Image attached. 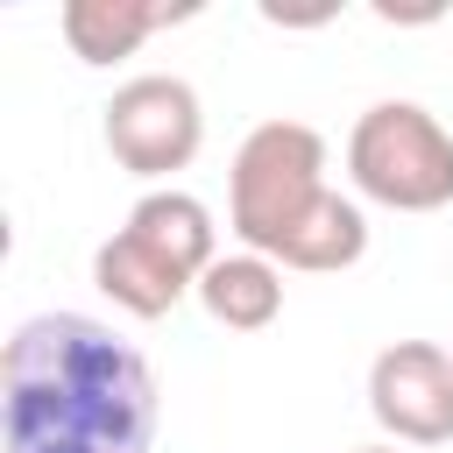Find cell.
Segmentation results:
<instances>
[{
  "label": "cell",
  "instance_id": "obj_8",
  "mask_svg": "<svg viewBox=\"0 0 453 453\" xmlns=\"http://www.w3.org/2000/svg\"><path fill=\"white\" fill-rule=\"evenodd\" d=\"M198 304H205V319L226 326V333H262V326H276V311H283V269H276L269 255H255V248H234V255H219V262L198 276Z\"/></svg>",
  "mask_w": 453,
  "mask_h": 453
},
{
  "label": "cell",
  "instance_id": "obj_4",
  "mask_svg": "<svg viewBox=\"0 0 453 453\" xmlns=\"http://www.w3.org/2000/svg\"><path fill=\"white\" fill-rule=\"evenodd\" d=\"M205 142V106L177 71H142L127 85H113L106 99V149L120 170L134 177H170L198 156Z\"/></svg>",
  "mask_w": 453,
  "mask_h": 453
},
{
  "label": "cell",
  "instance_id": "obj_3",
  "mask_svg": "<svg viewBox=\"0 0 453 453\" xmlns=\"http://www.w3.org/2000/svg\"><path fill=\"white\" fill-rule=\"evenodd\" d=\"M347 177L389 212H439L453 205V134L418 99H382L347 134Z\"/></svg>",
  "mask_w": 453,
  "mask_h": 453
},
{
  "label": "cell",
  "instance_id": "obj_2",
  "mask_svg": "<svg viewBox=\"0 0 453 453\" xmlns=\"http://www.w3.org/2000/svg\"><path fill=\"white\" fill-rule=\"evenodd\" d=\"M326 191H333L326 184V134L304 127V120H262L234 149V170H226V226L241 234V248L276 255V241Z\"/></svg>",
  "mask_w": 453,
  "mask_h": 453
},
{
  "label": "cell",
  "instance_id": "obj_5",
  "mask_svg": "<svg viewBox=\"0 0 453 453\" xmlns=\"http://www.w3.org/2000/svg\"><path fill=\"white\" fill-rule=\"evenodd\" d=\"M368 411L389 446H446L453 439V354L432 340H389L368 361Z\"/></svg>",
  "mask_w": 453,
  "mask_h": 453
},
{
  "label": "cell",
  "instance_id": "obj_10",
  "mask_svg": "<svg viewBox=\"0 0 453 453\" xmlns=\"http://www.w3.org/2000/svg\"><path fill=\"white\" fill-rule=\"evenodd\" d=\"M184 7H149V0H71L64 7V42H71L78 64H113V57H134Z\"/></svg>",
  "mask_w": 453,
  "mask_h": 453
},
{
  "label": "cell",
  "instance_id": "obj_1",
  "mask_svg": "<svg viewBox=\"0 0 453 453\" xmlns=\"http://www.w3.org/2000/svg\"><path fill=\"white\" fill-rule=\"evenodd\" d=\"M7 453H149L156 375L85 311H35L0 347Z\"/></svg>",
  "mask_w": 453,
  "mask_h": 453
},
{
  "label": "cell",
  "instance_id": "obj_6",
  "mask_svg": "<svg viewBox=\"0 0 453 453\" xmlns=\"http://www.w3.org/2000/svg\"><path fill=\"white\" fill-rule=\"evenodd\" d=\"M92 283H99L127 319H170V311L184 304V290H198L177 262H163V255H156L149 241H134L127 226L92 248Z\"/></svg>",
  "mask_w": 453,
  "mask_h": 453
},
{
  "label": "cell",
  "instance_id": "obj_7",
  "mask_svg": "<svg viewBox=\"0 0 453 453\" xmlns=\"http://www.w3.org/2000/svg\"><path fill=\"white\" fill-rule=\"evenodd\" d=\"M127 234H134V241H149L163 262H177L191 283H198V276L219 262V226H212L205 198H191V191H177V184H163V191L134 198Z\"/></svg>",
  "mask_w": 453,
  "mask_h": 453
},
{
  "label": "cell",
  "instance_id": "obj_9",
  "mask_svg": "<svg viewBox=\"0 0 453 453\" xmlns=\"http://www.w3.org/2000/svg\"><path fill=\"white\" fill-rule=\"evenodd\" d=\"M368 255V212L347 198V191H326L283 241H276V269H304V276H333V269H354Z\"/></svg>",
  "mask_w": 453,
  "mask_h": 453
},
{
  "label": "cell",
  "instance_id": "obj_11",
  "mask_svg": "<svg viewBox=\"0 0 453 453\" xmlns=\"http://www.w3.org/2000/svg\"><path fill=\"white\" fill-rule=\"evenodd\" d=\"M354 453H403V446H354Z\"/></svg>",
  "mask_w": 453,
  "mask_h": 453
}]
</instances>
